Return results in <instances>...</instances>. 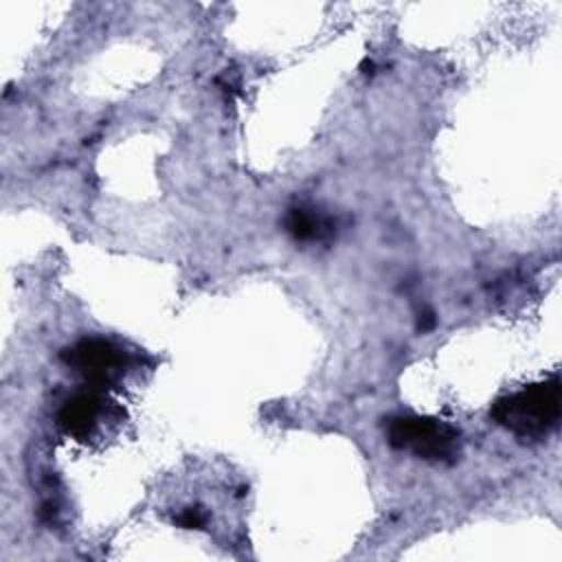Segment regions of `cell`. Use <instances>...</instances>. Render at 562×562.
<instances>
[{
  "label": "cell",
  "instance_id": "cell-3",
  "mask_svg": "<svg viewBox=\"0 0 562 562\" xmlns=\"http://www.w3.org/2000/svg\"><path fill=\"white\" fill-rule=\"evenodd\" d=\"M61 360L81 373L94 389L116 382L125 367L127 356L121 347L103 338H83L61 351Z\"/></svg>",
  "mask_w": 562,
  "mask_h": 562
},
{
  "label": "cell",
  "instance_id": "cell-6",
  "mask_svg": "<svg viewBox=\"0 0 562 562\" xmlns=\"http://www.w3.org/2000/svg\"><path fill=\"white\" fill-rule=\"evenodd\" d=\"M176 522L184 529H202L206 522V514L202 512V507H187L178 514Z\"/></svg>",
  "mask_w": 562,
  "mask_h": 562
},
{
  "label": "cell",
  "instance_id": "cell-7",
  "mask_svg": "<svg viewBox=\"0 0 562 562\" xmlns=\"http://www.w3.org/2000/svg\"><path fill=\"white\" fill-rule=\"evenodd\" d=\"M437 318H435V312L432 310H424L417 314V331H430L435 327Z\"/></svg>",
  "mask_w": 562,
  "mask_h": 562
},
{
  "label": "cell",
  "instance_id": "cell-1",
  "mask_svg": "<svg viewBox=\"0 0 562 562\" xmlns=\"http://www.w3.org/2000/svg\"><path fill=\"white\" fill-rule=\"evenodd\" d=\"M490 417L520 439H542L560 419V380L553 375L496 400Z\"/></svg>",
  "mask_w": 562,
  "mask_h": 562
},
{
  "label": "cell",
  "instance_id": "cell-8",
  "mask_svg": "<svg viewBox=\"0 0 562 562\" xmlns=\"http://www.w3.org/2000/svg\"><path fill=\"white\" fill-rule=\"evenodd\" d=\"M373 68H375V64H373V59H364V61H362V66H360V70H362V72H364V75H367V72H369V75H371V72H373Z\"/></svg>",
  "mask_w": 562,
  "mask_h": 562
},
{
  "label": "cell",
  "instance_id": "cell-5",
  "mask_svg": "<svg viewBox=\"0 0 562 562\" xmlns=\"http://www.w3.org/2000/svg\"><path fill=\"white\" fill-rule=\"evenodd\" d=\"M283 224L296 241H327L336 233V222L312 206H292Z\"/></svg>",
  "mask_w": 562,
  "mask_h": 562
},
{
  "label": "cell",
  "instance_id": "cell-2",
  "mask_svg": "<svg viewBox=\"0 0 562 562\" xmlns=\"http://www.w3.org/2000/svg\"><path fill=\"white\" fill-rule=\"evenodd\" d=\"M386 441L393 448L411 450L428 461H454L461 448V435L454 426L419 415H397L386 424Z\"/></svg>",
  "mask_w": 562,
  "mask_h": 562
},
{
  "label": "cell",
  "instance_id": "cell-4",
  "mask_svg": "<svg viewBox=\"0 0 562 562\" xmlns=\"http://www.w3.org/2000/svg\"><path fill=\"white\" fill-rule=\"evenodd\" d=\"M105 411L103 397L99 395V391L92 386L90 391H81L75 393L72 397H68L59 413H57V426L75 439H88L90 432L97 428L101 415Z\"/></svg>",
  "mask_w": 562,
  "mask_h": 562
}]
</instances>
